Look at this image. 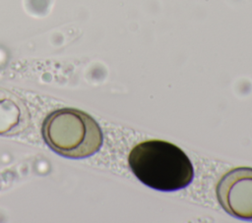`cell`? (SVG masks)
<instances>
[{"label": "cell", "instance_id": "cell-1", "mask_svg": "<svg viewBox=\"0 0 252 223\" xmlns=\"http://www.w3.org/2000/svg\"><path fill=\"white\" fill-rule=\"evenodd\" d=\"M129 166L144 185L162 192L186 188L194 178L187 154L176 144L148 139L136 144L128 155Z\"/></svg>", "mask_w": 252, "mask_h": 223}, {"label": "cell", "instance_id": "cell-3", "mask_svg": "<svg viewBox=\"0 0 252 223\" xmlns=\"http://www.w3.org/2000/svg\"><path fill=\"white\" fill-rule=\"evenodd\" d=\"M216 193L225 212L252 221V167H235L226 172L220 179Z\"/></svg>", "mask_w": 252, "mask_h": 223}, {"label": "cell", "instance_id": "cell-2", "mask_svg": "<svg viewBox=\"0 0 252 223\" xmlns=\"http://www.w3.org/2000/svg\"><path fill=\"white\" fill-rule=\"evenodd\" d=\"M41 134L53 151L69 158L92 156L103 143L98 123L90 114L75 108L51 112L42 123Z\"/></svg>", "mask_w": 252, "mask_h": 223}]
</instances>
